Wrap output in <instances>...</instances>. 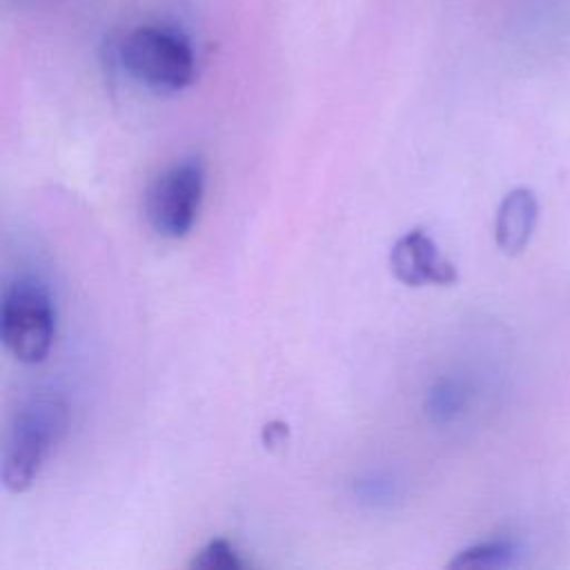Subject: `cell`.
I'll return each mask as SVG.
<instances>
[{
	"label": "cell",
	"instance_id": "cell-4",
	"mask_svg": "<svg viewBox=\"0 0 570 570\" xmlns=\"http://www.w3.org/2000/svg\"><path fill=\"white\" fill-rule=\"evenodd\" d=\"M205 194V165L198 156L169 165L149 187L145 212L151 229L165 238H183L198 220Z\"/></svg>",
	"mask_w": 570,
	"mask_h": 570
},
{
	"label": "cell",
	"instance_id": "cell-2",
	"mask_svg": "<svg viewBox=\"0 0 570 570\" xmlns=\"http://www.w3.org/2000/svg\"><path fill=\"white\" fill-rule=\"evenodd\" d=\"M118 60L136 82L158 94L183 91L196 76L189 38L165 24H140L127 31L118 45Z\"/></svg>",
	"mask_w": 570,
	"mask_h": 570
},
{
	"label": "cell",
	"instance_id": "cell-1",
	"mask_svg": "<svg viewBox=\"0 0 570 570\" xmlns=\"http://www.w3.org/2000/svg\"><path fill=\"white\" fill-rule=\"evenodd\" d=\"M67 421V401L51 390L31 394L16 410L2 448V483L9 492L31 488L51 450L62 439Z\"/></svg>",
	"mask_w": 570,
	"mask_h": 570
},
{
	"label": "cell",
	"instance_id": "cell-6",
	"mask_svg": "<svg viewBox=\"0 0 570 570\" xmlns=\"http://www.w3.org/2000/svg\"><path fill=\"white\" fill-rule=\"evenodd\" d=\"M537 196L528 187H517L508 191L497 209L494 240L503 254H519L530 243L537 225Z\"/></svg>",
	"mask_w": 570,
	"mask_h": 570
},
{
	"label": "cell",
	"instance_id": "cell-3",
	"mask_svg": "<svg viewBox=\"0 0 570 570\" xmlns=\"http://www.w3.org/2000/svg\"><path fill=\"white\" fill-rule=\"evenodd\" d=\"M56 334V307L49 289L22 276L9 283L0 305V336L9 354L27 365L47 358Z\"/></svg>",
	"mask_w": 570,
	"mask_h": 570
},
{
	"label": "cell",
	"instance_id": "cell-5",
	"mask_svg": "<svg viewBox=\"0 0 570 570\" xmlns=\"http://www.w3.org/2000/svg\"><path fill=\"white\" fill-rule=\"evenodd\" d=\"M390 269L410 287L452 285L459 278L456 267L441 256L434 238L423 229H410L396 238L390 252Z\"/></svg>",
	"mask_w": 570,
	"mask_h": 570
},
{
	"label": "cell",
	"instance_id": "cell-7",
	"mask_svg": "<svg viewBox=\"0 0 570 570\" xmlns=\"http://www.w3.org/2000/svg\"><path fill=\"white\" fill-rule=\"evenodd\" d=\"M517 543L510 539H492L461 550L448 566L450 568H501L517 557Z\"/></svg>",
	"mask_w": 570,
	"mask_h": 570
},
{
	"label": "cell",
	"instance_id": "cell-9",
	"mask_svg": "<svg viewBox=\"0 0 570 570\" xmlns=\"http://www.w3.org/2000/svg\"><path fill=\"white\" fill-rule=\"evenodd\" d=\"M459 407V392L452 385H443L439 392L432 394V412H454Z\"/></svg>",
	"mask_w": 570,
	"mask_h": 570
},
{
	"label": "cell",
	"instance_id": "cell-8",
	"mask_svg": "<svg viewBox=\"0 0 570 570\" xmlns=\"http://www.w3.org/2000/svg\"><path fill=\"white\" fill-rule=\"evenodd\" d=\"M249 563L240 557L232 541L218 537L207 541L189 561V568L196 570H243Z\"/></svg>",
	"mask_w": 570,
	"mask_h": 570
}]
</instances>
